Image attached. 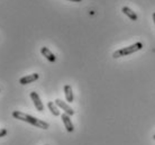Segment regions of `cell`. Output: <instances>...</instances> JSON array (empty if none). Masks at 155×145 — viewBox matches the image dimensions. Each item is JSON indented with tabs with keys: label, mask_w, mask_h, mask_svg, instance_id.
Segmentation results:
<instances>
[{
	"label": "cell",
	"mask_w": 155,
	"mask_h": 145,
	"mask_svg": "<svg viewBox=\"0 0 155 145\" xmlns=\"http://www.w3.org/2000/svg\"><path fill=\"white\" fill-rule=\"evenodd\" d=\"M62 120H63V124H64V126H65L66 130L69 132V133H72L74 130V126L73 124H72V122H71V116H69L68 114H62Z\"/></svg>",
	"instance_id": "cell-5"
},
{
	"label": "cell",
	"mask_w": 155,
	"mask_h": 145,
	"mask_svg": "<svg viewBox=\"0 0 155 145\" xmlns=\"http://www.w3.org/2000/svg\"><path fill=\"white\" fill-rule=\"evenodd\" d=\"M12 117L16 118V119H18V120H21V122L28 123V124L35 126V127H37V128L47 130V128L50 127V125H48L46 122H44V120H42V119H38V118L33 117V116H31V115L25 114V113H23V111H18V110L12 111Z\"/></svg>",
	"instance_id": "cell-1"
},
{
	"label": "cell",
	"mask_w": 155,
	"mask_h": 145,
	"mask_svg": "<svg viewBox=\"0 0 155 145\" xmlns=\"http://www.w3.org/2000/svg\"><path fill=\"white\" fill-rule=\"evenodd\" d=\"M7 134H8V130H6V128H1V130H0V137H4Z\"/></svg>",
	"instance_id": "cell-11"
},
{
	"label": "cell",
	"mask_w": 155,
	"mask_h": 145,
	"mask_svg": "<svg viewBox=\"0 0 155 145\" xmlns=\"http://www.w3.org/2000/svg\"><path fill=\"white\" fill-rule=\"evenodd\" d=\"M41 53L43 54V56L46 58L47 61H50V62H52V63H54L55 61H56V56H55L47 47H45V46L42 47V48H41Z\"/></svg>",
	"instance_id": "cell-7"
},
{
	"label": "cell",
	"mask_w": 155,
	"mask_h": 145,
	"mask_svg": "<svg viewBox=\"0 0 155 145\" xmlns=\"http://www.w3.org/2000/svg\"><path fill=\"white\" fill-rule=\"evenodd\" d=\"M153 138H154V141H155V134H154V135H153Z\"/></svg>",
	"instance_id": "cell-14"
},
{
	"label": "cell",
	"mask_w": 155,
	"mask_h": 145,
	"mask_svg": "<svg viewBox=\"0 0 155 145\" xmlns=\"http://www.w3.org/2000/svg\"><path fill=\"white\" fill-rule=\"evenodd\" d=\"M123 12H124V14L127 16V17H129V18H130L132 20H137V19H138V17H137V15H136V12H133L130 8L123 7Z\"/></svg>",
	"instance_id": "cell-9"
},
{
	"label": "cell",
	"mask_w": 155,
	"mask_h": 145,
	"mask_svg": "<svg viewBox=\"0 0 155 145\" xmlns=\"http://www.w3.org/2000/svg\"><path fill=\"white\" fill-rule=\"evenodd\" d=\"M69 1H73V2H79V1H81V0H69Z\"/></svg>",
	"instance_id": "cell-12"
},
{
	"label": "cell",
	"mask_w": 155,
	"mask_h": 145,
	"mask_svg": "<svg viewBox=\"0 0 155 145\" xmlns=\"http://www.w3.org/2000/svg\"><path fill=\"white\" fill-rule=\"evenodd\" d=\"M64 94H65L66 101L73 102L74 96H73V91H72V88H71V86H69V84L64 86Z\"/></svg>",
	"instance_id": "cell-8"
},
{
	"label": "cell",
	"mask_w": 155,
	"mask_h": 145,
	"mask_svg": "<svg viewBox=\"0 0 155 145\" xmlns=\"http://www.w3.org/2000/svg\"><path fill=\"white\" fill-rule=\"evenodd\" d=\"M31 98L33 100V102H34V105H35L36 109L38 110V111H43L44 110V105L41 101V98H39V96L37 94V92H35V91L31 92Z\"/></svg>",
	"instance_id": "cell-4"
},
{
	"label": "cell",
	"mask_w": 155,
	"mask_h": 145,
	"mask_svg": "<svg viewBox=\"0 0 155 145\" xmlns=\"http://www.w3.org/2000/svg\"><path fill=\"white\" fill-rule=\"evenodd\" d=\"M38 78H39L38 73L28 74V75H26V77H23V78H20L19 79V83H20V84H23V86H25V84H28V83H31V82H34V81H36V80H37Z\"/></svg>",
	"instance_id": "cell-6"
},
{
	"label": "cell",
	"mask_w": 155,
	"mask_h": 145,
	"mask_svg": "<svg viewBox=\"0 0 155 145\" xmlns=\"http://www.w3.org/2000/svg\"><path fill=\"white\" fill-rule=\"evenodd\" d=\"M47 107H48V109L51 110V113L54 115V116H60V110H58V106L55 105V102L50 101L47 104Z\"/></svg>",
	"instance_id": "cell-10"
},
{
	"label": "cell",
	"mask_w": 155,
	"mask_h": 145,
	"mask_svg": "<svg viewBox=\"0 0 155 145\" xmlns=\"http://www.w3.org/2000/svg\"><path fill=\"white\" fill-rule=\"evenodd\" d=\"M153 20H154V24H155V12L153 14Z\"/></svg>",
	"instance_id": "cell-13"
},
{
	"label": "cell",
	"mask_w": 155,
	"mask_h": 145,
	"mask_svg": "<svg viewBox=\"0 0 155 145\" xmlns=\"http://www.w3.org/2000/svg\"><path fill=\"white\" fill-rule=\"evenodd\" d=\"M142 48H143V44L140 43V42H137V43L133 44L130 46L124 47V48H121V50L116 51L113 54V58L114 59H118V58H121V56H127V55L133 54V53H135V52L140 51Z\"/></svg>",
	"instance_id": "cell-2"
},
{
	"label": "cell",
	"mask_w": 155,
	"mask_h": 145,
	"mask_svg": "<svg viewBox=\"0 0 155 145\" xmlns=\"http://www.w3.org/2000/svg\"><path fill=\"white\" fill-rule=\"evenodd\" d=\"M55 105H56L58 107H60V108H62V109L64 110V113L68 114L69 116H73L74 115V110L72 109L66 102L62 101L61 99H56V100H55Z\"/></svg>",
	"instance_id": "cell-3"
}]
</instances>
